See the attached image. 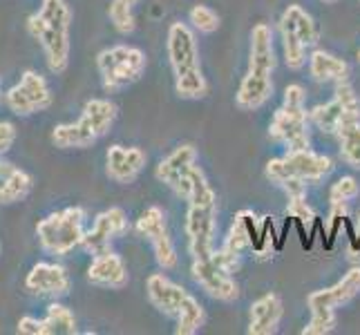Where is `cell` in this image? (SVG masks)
Listing matches in <instances>:
<instances>
[{
  "mask_svg": "<svg viewBox=\"0 0 360 335\" xmlns=\"http://www.w3.org/2000/svg\"><path fill=\"white\" fill-rule=\"evenodd\" d=\"M27 34L41 45L45 63L52 74H63L70 67V29H72V9L65 0H43L39 11L25 22Z\"/></svg>",
  "mask_w": 360,
  "mask_h": 335,
  "instance_id": "6da1fadb",
  "label": "cell"
},
{
  "mask_svg": "<svg viewBox=\"0 0 360 335\" xmlns=\"http://www.w3.org/2000/svg\"><path fill=\"white\" fill-rule=\"evenodd\" d=\"M188 213H186V235L193 259H208L215 253L217 232V195L202 168L193 177V188L188 195Z\"/></svg>",
  "mask_w": 360,
  "mask_h": 335,
  "instance_id": "7a4b0ae2",
  "label": "cell"
},
{
  "mask_svg": "<svg viewBox=\"0 0 360 335\" xmlns=\"http://www.w3.org/2000/svg\"><path fill=\"white\" fill-rule=\"evenodd\" d=\"M168 60L175 74V92L186 101H197L208 94V81L202 72L195 34L186 22H172L168 29Z\"/></svg>",
  "mask_w": 360,
  "mask_h": 335,
  "instance_id": "3957f363",
  "label": "cell"
},
{
  "mask_svg": "<svg viewBox=\"0 0 360 335\" xmlns=\"http://www.w3.org/2000/svg\"><path fill=\"white\" fill-rule=\"evenodd\" d=\"M119 110L110 98H90L85 101L79 121L58 123L52 130V143L58 150H85L112 130Z\"/></svg>",
  "mask_w": 360,
  "mask_h": 335,
  "instance_id": "277c9868",
  "label": "cell"
},
{
  "mask_svg": "<svg viewBox=\"0 0 360 335\" xmlns=\"http://www.w3.org/2000/svg\"><path fill=\"white\" fill-rule=\"evenodd\" d=\"M333 170V161L314 150L287 152L280 159H271L264 172L266 177L280 185L289 197H302L307 192V183L320 181Z\"/></svg>",
  "mask_w": 360,
  "mask_h": 335,
  "instance_id": "5b68a950",
  "label": "cell"
},
{
  "mask_svg": "<svg viewBox=\"0 0 360 335\" xmlns=\"http://www.w3.org/2000/svg\"><path fill=\"white\" fill-rule=\"evenodd\" d=\"M36 239L41 251L54 257H65L85 239V210L81 206H68L49 213L36 223Z\"/></svg>",
  "mask_w": 360,
  "mask_h": 335,
  "instance_id": "8992f818",
  "label": "cell"
},
{
  "mask_svg": "<svg viewBox=\"0 0 360 335\" xmlns=\"http://www.w3.org/2000/svg\"><path fill=\"white\" fill-rule=\"evenodd\" d=\"M148 58L143 49L134 45H112L96 54V70L103 90L115 94L136 83L146 72Z\"/></svg>",
  "mask_w": 360,
  "mask_h": 335,
  "instance_id": "52a82bcc",
  "label": "cell"
},
{
  "mask_svg": "<svg viewBox=\"0 0 360 335\" xmlns=\"http://www.w3.org/2000/svg\"><path fill=\"white\" fill-rule=\"evenodd\" d=\"M54 103V94L49 90V83L43 74L36 70H25L20 81L5 92V105L11 114L27 119L49 110Z\"/></svg>",
  "mask_w": 360,
  "mask_h": 335,
  "instance_id": "ba28073f",
  "label": "cell"
},
{
  "mask_svg": "<svg viewBox=\"0 0 360 335\" xmlns=\"http://www.w3.org/2000/svg\"><path fill=\"white\" fill-rule=\"evenodd\" d=\"M309 119L316 123L318 130L327 134H336L347 126L360 123V101L354 88L347 81L336 83V92H333L331 101L325 105H316L309 112Z\"/></svg>",
  "mask_w": 360,
  "mask_h": 335,
  "instance_id": "9c48e42d",
  "label": "cell"
},
{
  "mask_svg": "<svg viewBox=\"0 0 360 335\" xmlns=\"http://www.w3.org/2000/svg\"><path fill=\"white\" fill-rule=\"evenodd\" d=\"M269 136L287 147V152L309 150L311 136H309V114L304 105L282 103L269 123Z\"/></svg>",
  "mask_w": 360,
  "mask_h": 335,
  "instance_id": "30bf717a",
  "label": "cell"
},
{
  "mask_svg": "<svg viewBox=\"0 0 360 335\" xmlns=\"http://www.w3.org/2000/svg\"><path fill=\"white\" fill-rule=\"evenodd\" d=\"M197 150L191 143H181L172 150L166 159L159 161V166L155 170L157 179L168 185L179 199H188L191 188H193V177L197 172Z\"/></svg>",
  "mask_w": 360,
  "mask_h": 335,
  "instance_id": "8fae6325",
  "label": "cell"
},
{
  "mask_svg": "<svg viewBox=\"0 0 360 335\" xmlns=\"http://www.w3.org/2000/svg\"><path fill=\"white\" fill-rule=\"evenodd\" d=\"M134 228L143 239H148V244L153 246L155 259L161 268L170 270V268L177 266V248H175V244H172V237L168 232L164 210H161L159 206L146 208L139 215V219H136Z\"/></svg>",
  "mask_w": 360,
  "mask_h": 335,
  "instance_id": "7c38bea8",
  "label": "cell"
},
{
  "mask_svg": "<svg viewBox=\"0 0 360 335\" xmlns=\"http://www.w3.org/2000/svg\"><path fill=\"white\" fill-rule=\"evenodd\" d=\"M128 230V215L126 210L112 206L98 213L92 221V228L85 230V239H83V251L90 253L92 257L98 253L110 251L115 239H119L123 232Z\"/></svg>",
  "mask_w": 360,
  "mask_h": 335,
  "instance_id": "4fadbf2b",
  "label": "cell"
},
{
  "mask_svg": "<svg viewBox=\"0 0 360 335\" xmlns=\"http://www.w3.org/2000/svg\"><path fill=\"white\" fill-rule=\"evenodd\" d=\"M68 270L56 262H36L25 275V291L43 300H60L70 293Z\"/></svg>",
  "mask_w": 360,
  "mask_h": 335,
  "instance_id": "5bb4252c",
  "label": "cell"
},
{
  "mask_svg": "<svg viewBox=\"0 0 360 335\" xmlns=\"http://www.w3.org/2000/svg\"><path fill=\"white\" fill-rule=\"evenodd\" d=\"M193 280L197 282L206 295L219 302H235L240 297V287L233 280L231 272H226L219 264H215L213 257L208 259H193Z\"/></svg>",
  "mask_w": 360,
  "mask_h": 335,
  "instance_id": "9a60e30c",
  "label": "cell"
},
{
  "mask_svg": "<svg viewBox=\"0 0 360 335\" xmlns=\"http://www.w3.org/2000/svg\"><path fill=\"white\" fill-rule=\"evenodd\" d=\"M146 152L139 145L115 143L105 152V175L119 185H130L146 168Z\"/></svg>",
  "mask_w": 360,
  "mask_h": 335,
  "instance_id": "2e32d148",
  "label": "cell"
},
{
  "mask_svg": "<svg viewBox=\"0 0 360 335\" xmlns=\"http://www.w3.org/2000/svg\"><path fill=\"white\" fill-rule=\"evenodd\" d=\"M88 282L98 289L121 291L123 287H128L130 272L119 253L105 251V253H98L92 257V262L88 266Z\"/></svg>",
  "mask_w": 360,
  "mask_h": 335,
  "instance_id": "e0dca14e",
  "label": "cell"
},
{
  "mask_svg": "<svg viewBox=\"0 0 360 335\" xmlns=\"http://www.w3.org/2000/svg\"><path fill=\"white\" fill-rule=\"evenodd\" d=\"M146 295H148V302H150L159 313L177 320L186 297H188V291L172 280H168L164 272H153V275L146 280Z\"/></svg>",
  "mask_w": 360,
  "mask_h": 335,
  "instance_id": "ac0fdd59",
  "label": "cell"
},
{
  "mask_svg": "<svg viewBox=\"0 0 360 335\" xmlns=\"http://www.w3.org/2000/svg\"><path fill=\"white\" fill-rule=\"evenodd\" d=\"M356 295H360V266H354L340 282L333 284V287L309 293L307 304H309V311H318V308L336 311V308L349 304Z\"/></svg>",
  "mask_w": 360,
  "mask_h": 335,
  "instance_id": "d6986e66",
  "label": "cell"
},
{
  "mask_svg": "<svg viewBox=\"0 0 360 335\" xmlns=\"http://www.w3.org/2000/svg\"><path fill=\"white\" fill-rule=\"evenodd\" d=\"M248 74L273 79L276 72V49H273V32L266 22H257L251 29V49H248Z\"/></svg>",
  "mask_w": 360,
  "mask_h": 335,
  "instance_id": "ffe728a7",
  "label": "cell"
},
{
  "mask_svg": "<svg viewBox=\"0 0 360 335\" xmlns=\"http://www.w3.org/2000/svg\"><path fill=\"white\" fill-rule=\"evenodd\" d=\"M284 317V304L278 293H266L251 304L248 311V335H273Z\"/></svg>",
  "mask_w": 360,
  "mask_h": 335,
  "instance_id": "44dd1931",
  "label": "cell"
},
{
  "mask_svg": "<svg viewBox=\"0 0 360 335\" xmlns=\"http://www.w3.org/2000/svg\"><path fill=\"white\" fill-rule=\"evenodd\" d=\"M34 190L30 172L16 168L9 161L0 159V206H14L25 202Z\"/></svg>",
  "mask_w": 360,
  "mask_h": 335,
  "instance_id": "7402d4cb",
  "label": "cell"
},
{
  "mask_svg": "<svg viewBox=\"0 0 360 335\" xmlns=\"http://www.w3.org/2000/svg\"><path fill=\"white\" fill-rule=\"evenodd\" d=\"M271 96H273V79L253 77V74L246 72L240 83V90L235 94V105L244 112H255L262 105H266Z\"/></svg>",
  "mask_w": 360,
  "mask_h": 335,
  "instance_id": "603a6c76",
  "label": "cell"
},
{
  "mask_svg": "<svg viewBox=\"0 0 360 335\" xmlns=\"http://www.w3.org/2000/svg\"><path fill=\"white\" fill-rule=\"evenodd\" d=\"M309 74L318 83H342L349 77V65L336 54L325 52V49H316L309 56Z\"/></svg>",
  "mask_w": 360,
  "mask_h": 335,
  "instance_id": "cb8c5ba5",
  "label": "cell"
},
{
  "mask_svg": "<svg viewBox=\"0 0 360 335\" xmlns=\"http://www.w3.org/2000/svg\"><path fill=\"white\" fill-rule=\"evenodd\" d=\"M280 25L289 27L297 36V39L302 41L304 47H314L318 43V39H320L316 20L311 18V14H307V11L300 5H289L287 9H284L282 18H280Z\"/></svg>",
  "mask_w": 360,
  "mask_h": 335,
  "instance_id": "d4e9b609",
  "label": "cell"
},
{
  "mask_svg": "<svg viewBox=\"0 0 360 335\" xmlns=\"http://www.w3.org/2000/svg\"><path fill=\"white\" fill-rule=\"evenodd\" d=\"M77 317L65 304L52 300L43 317V335H77Z\"/></svg>",
  "mask_w": 360,
  "mask_h": 335,
  "instance_id": "484cf974",
  "label": "cell"
},
{
  "mask_svg": "<svg viewBox=\"0 0 360 335\" xmlns=\"http://www.w3.org/2000/svg\"><path fill=\"white\" fill-rule=\"evenodd\" d=\"M204 322H206L204 306L200 304L197 297H193L188 293V297H186V302L181 306V311L177 315V329H175V333L177 335H195L197 331L204 327Z\"/></svg>",
  "mask_w": 360,
  "mask_h": 335,
  "instance_id": "4316f807",
  "label": "cell"
},
{
  "mask_svg": "<svg viewBox=\"0 0 360 335\" xmlns=\"http://www.w3.org/2000/svg\"><path fill=\"white\" fill-rule=\"evenodd\" d=\"M136 5H139V0H110L108 18L121 36H130L136 29V20H134Z\"/></svg>",
  "mask_w": 360,
  "mask_h": 335,
  "instance_id": "83f0119b",
  "label": "cell"
},
{
  "mask_svg": "<svg viewBox=\"0 0 360 335\" xmlns=\"http://www.w3.org/2000/svg\"><path fill=\"white\" fill-rule=\"evenodd\" d=\"M336 136L340 141V159L347 166L360 170V123L338 130Z\"/></svg>",
  "mask_w": 360,
  "mask_h": 335,
  "instance_id": "f1b7e54d",
  "label": "cell"
},
{
  "mask_svg": "<svg viewBox=\"0 0 360 335\" xmlns=\"http://www.w3.org/2000/svg\"><path fill=\"white\" fill-rule=\"evenodd\" d=\"M280 36H282V49H284V60H287L289 70H302L307 65V47L302 41L289 29L280 25Z\"/></svg>",
  "mask_w": 360,
  "mask_h": 335,
  "instance_id": "f546056e",
  "label": "cell"
},
{
  "mask_svg": "<svg viewBox=\"0 0 360 335\" xmlns=\"http://www.w3.org/2000/svg\"><path fill=\"white\" fill-rule=\"evenodd\" d=\"M188 20L200 34H215L219 29V25H221L219 14L208 5H195L188 11Z\"/></svg>",
  "mask_w": 360,
  "mask_h": 335,
  "instance_id": "4dcf8cb0",
  "label": "cell"
},
{
  "mask_svg": "<svg viewBox=\"0 0 360 335\" xmlns=\"http://www.w3.org/2000/svg\"><path fill=\"white\" fill-rule=\"evenodd\" d=\"M333 329H336V311L318 308V311H311V320L302 329V335H327Z\"/></svg>",
  "mask_w": 360,
  "mask_h": 335,
  "instance_id": "1f68e13d",
  "label": "cell"
},
{
  "mask_svg": "<svg viewBox=\"0 0 360 335\" xmlns=\"http://www.w3.org/2000/svg\"><path fill=\"white\" fill-rule=\"evenodd\" d=\"M360 195V185L354 177H340L336 183L331 185L329 190V199L333 206H342L345 202H352Z\"/></svg>",
  "mask_w": 360,
  "mask_h": 335,
  "instance_id": "d6a6232c",
  "label": "cell"
},
{
  "mask_svg": "<svg viewBox=\"0 0 360 335\" xmlns=\"http://www.w3.org/2000/svg\"><path fill=\"white\" fill-rule=\"evenodd\" d=\"M287 213H289V217H293V219H297L300 223H304V226H311L314 219H316L314 208L307 204L304 195L302 197H289Z\"/></svg>",
  "mask_w": 360,
  "mask_h": 335,
  "instance_id": "836d02e7",
  "label": "cell"
},
{
  "mask_svg": "<svg viewBox=\"0 0 360 335\" xmlns=\"http://www.w3.org/2000/svg\"><path fill=\"white\" fill-rule=\"evenodd\" d=\"M16 128H14V123H9V121H0V159H3L11 147H14L16 143Z\"/></svg>",
  "mask_w": 360,
  "mask_h": 335,
  "instance_id": "e575fe53",
  "label": "cell"
},
{
  "mask_svg": "<svg viewBox=\"0 0 360 335\" xmlns=\"http://www.w3.org/2000/svg\"><path fill=\"white\" fill-rule=\"evenodd\" d=\"M16 331L22 335H43V320L34 315H22L16 324Z\"/></svg>",
  "mask_w": 360,
  "mask_h": 335,
  "instance_id": "d590c367",
  "label": "cell"
},
{
  "mask_svg": "<svg viewBox=\"0 0 360 335\" xmlns=\"http://www.w3.org/2000/svg\"><path fill=\"white\" fill-rule=\"evenodd\" d=\"M5 103V92H3V81H0V105Z\"/></svg>",
  "mask_w": 360,
  "mask_h": 335,
  "instance_id": "8d00e7d4",
  "label": "cell"
},
{
  "mask_svg": "<svg viewBox=\"0 0 360 335\" xmlns=\"http://www.w3.org/2000/svg\"><path fill=\"white\" fill-rule=\"evenodd\" d=\"M325 5H333V3H338V0H322Z\"/></svg>",
  "mask_w": 360,
  "mask_h": 335,
  "instance_id": "74e56055",
  "label": "cell"
},
{
  "mask_svg": "<svg viewBox=\"0 0 360 335\" xmlns=\"http://www.w3.org/2000/svg\"><path fill=\"white\" fill-rule=\"evenodd\" d=\"M358 63H360V49H358Z\"/></svg>",
  "mask_w": 360,
  "mask_h": 335,
  "instance_id": "f35d334b",
  "label": "cell"
},
{
  "mask_svg": "<svg viewBox=\"0 0 360 335\" xmlns=\"http://www.w3.org/2000/svg\"><path fill=\"white\" fill-rule=\"evenodd\" d=\"M0 253H3V246H0Z\"/></svg>",
  "mask_w": 360,
  "mask_h": 335,
  "instance_id": "ab89813d",
  "label": "cell"
}]
</instances>
